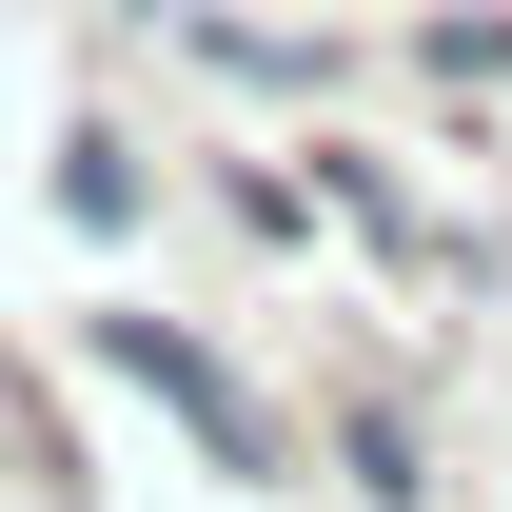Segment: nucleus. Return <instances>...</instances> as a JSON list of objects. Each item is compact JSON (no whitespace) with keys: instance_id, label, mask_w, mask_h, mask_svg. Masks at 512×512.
I'll use <instances>...</instances> for the list:
<instances>
[{"instance_id":"20e7f679","label":"nucleus","mask_w":512,"mask_h":512,"mask_svg":"<svg viewBox=\"0 0 512 512\" xmlns=\"http://www.w3.org/2000/svg\"><path fill=\"white\" fill-rule=\"evenodd\" d=\"M434 79H512V20H434Z\"/></svg>"},{"instance_id":"f03ea898","label":"nucleus","mask_w":512,"mask_h":512,"mask_svg":"<svg viewBox=\"0 0 512 512\" xmlns=\"http://www.w3.org/2000/svg\"><path fill=\"white\" fill-rule=\"evenodd\" d=\"M335 473H355L375 512H414V493H434V453H414V414H375V394L335 414Z\"/></svg>"},{"instance_id":"7ed1b4c3","label":"nucleus","mask_w":512,"mask_h":512,"mask_svg":"<svg viewBox=\"0 0 512 512\" xmlns=\"http://www.w3.org/2000/svg\"><path fill=\"white\" fill-rule=\"evenodd\" d=\"M60 217H79V237H119V217H138V138H99V119L60 138Z\"/></svg>"},{"instance_id":"f257e3e1","label":"nucleus","mask_w":512,"mask_h":512,"mask_svg":"<svg viewBox=\"0 0 512 512\" xmlns=\"http://www.w3.org/2000/svg\"><path fill=\"white\" fill-rule=\"evenodd\" d=\"M79 355H99L119 394H158V414L197 434V473H237V493H276V473H296V414H276L217 335H178L158 296H99V316H79Z\"/></svg>"}]
</instances>
